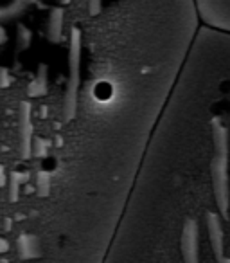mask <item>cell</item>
I'll return each mask as SVG.
<instances>
[{
	"label": "cell",
	"instance_id": "1",
	"mask_svg": "<svg viewBox=\"0 0 230 263\" xmlns=\"http://www.w3.org/2000/svg\"><path fill=\"white\" fill-rule=\"evenodd\" d=\"M212 132V148L214 155L211 161V179L212 191H214L216 205L223 218H228L230 213V173H228V130L219 117L211 121Z\"/></svg>",
	"mask_w": 230,
	"mask_h": 263
},
{
	"label": "cell",
	"instance_id": "2",
	"mask_svg": "<svg viewBox=\"0 0 230 263\" xmlns=\"http://www.w3.org/2000/svg\"><path fill=\"white\" fill-rule=\"evenodd\" d=\"M81 85V31L70 29L69 38V80H67L65 98H63V121L70 123L77 114V98Z\"/></svg>",
	"mask_w": 230,
	"mask_h": 263
},
{
	"label": "cell",
	"instance_id": "3",
	"mask_svg": "<svg viewBox=\"0 0 230 263\" xmlns=\"http://www.w3.org/2000/svg\"><path fill=\"white\" fill-rule=\"evenodd\" d=\"M183 263H200V229L194 218H187L182 227L180 236Z\"/></svg>",
	"mask_w": 230,
	"mask_h": 263
},
{
	"label": "cell",
	"instance_id": "4",
	"mask_svg": "<svg viewBox=\"0 0 230 263\" xmlns=\"http://www.w3.org/2000/svg\"><path fill=\"white\" fill-rule=\"evenodd\" d=\"M20 157L29 161L33 157V119H31V103H20Z\"/></svg>",
	"mask_w": 230,
	"mask_h": 263
},
{
	"label": "cell",
	"instance_id": "5",
	"mask_svg": "<svg viewBox=\"0 0 230 263\" xmlns=\"http://www.w3.org/2000/svg\"><path fill=\"white\" fill-rule=\"evenodd\" d=\"M207 222V233H208V241H211L212 254H214L216 261L221 263L225 256V233H223V223H221V215L214 211H208L205 216Z\"/></svg>",
	"mask_w": 230,
	"mask_h": 263
},
{
	"label": "cell",
	"instance_id": "6",
	"mask_svg": "<svg viewBox=\"0 0 230 263\" xmlns=\"http://www.w3.org/2000/svg\"><path fill=\"white\" fill-rule=\"evenodd\" d=\"M16 251L22 259H36L44 254L40 240L34 234H20L16 240Z\"/></svg>",
	"mask_w": 230,
	"mask_h": 263
},
{
	"label": "cell",
	"instance_id": "7",
	"mask_svg": "<svg viewBox=\"0 0 230 263\" xmlns=\"http://www.w3.org/2000/svg\"><path fill=\"white\" fill-rule=\"evenodd\" d=\"M49 90V67L40 63L36 70V78L27 85V96L29 98H41Z\"/></svg>",
	"mask_w": 230,
	"mask_h": 263
},
{
	"label": "cell",
	"instance_id": "8",
	"mask_svg": "<svg viewBox=\"0 0 230 263\" xmlns=\"http://www.w3.org/2000/svg\"><path fill=\"white\" fill-rule=\"evenodd\" d=\"M63 22H65V11L63 8H52L49 15V29L47 36L51 44H59L63 36Z\"/></svg>",
	"mask_w": 230,
	"mask_h": 263
},
{
	"label": "cell",
	"instance_id": "9",
	"mask_svg": "<svg viewBox=\"0 0 230 263\" xmlns=\"http://www.w3.org/2000/svg\"><path fill=\"white\" fill-rule=\"evenodd\" d=\"M29 172H11L9 173V182H8V198L9 202H18L20 186L29 182Z\"/></svg>",
	"mask_w": 230,
	"mask_h": 263
},
{
	"label": "cell",
	"instance_id": "10",
	"mask_svg": "<svg viewBox=\"0 0 230 263\" xmlns=\"http://www.w3.org/2000/svg\"><path fill=\"white\" fill-rule=\"evenodd\" d=\"M36 193H38V197H49V195H51V173L38 172V175H36Z\"/></svg>",
	"mask_w": 230,
	"mask_h": 263
},
{
	"label": "cell",
	"instance_id": "11",
	"mask_svg": "<svg viewBox=\"0 0 230 263\" xmlns=\"http://www.w3.org/2000/svg\"><path fill=\"white\" fill-rule=\"evenodd\" d=\"M33 42V33L27 29L24 24H18V31H16V44H18V51H27Z\"/></svg>",
	"mask_w": 230,
	"mask_h": 263
},
{
	"label": "cell",
	"instance_id": "12",
	"mask_svg": "<svg viewBox=\"0 0 230 263\" xmlns=\"http://www.w3.org/2000/svg\"><path fill=\"white\" fill-rule=\"evenodd\" d=\"M47 155V144L40 137H34L33 141V157H45Z\"/></svg>",
	"mask_w": 230,
	"mask_h": 263
},
{
	"label": "cell",
	"instance_id": "13",
	"mask_svg": "<svg viewBox=\"0 0 230 263\" xmlns=\"http://www.w3.org/2000/svg\"><path fill=\"white\" fill-rule=\"evenodd\" d=\"M11 85V76H9V70L8 69H0V88H8Z\"/></svg>",
	"mask_w": 230,
	"mask_h": 263
},
{
	"label": "cell",
	"instance_id": "14",
	"mask_svg": "<svg viewBox=\"0 0 230 263\" xmlns=\"http://www.w3.org/2000/svg\"><path fill=\"white\" fill-rule=\"evenodd\" d=\"M8 182H9V177L6 175V170H4V166L0 164V187L8 186Z\"/></svg>",
	"mask_w": 230,
	"mask_h": 263
},
{
	"label": "cell",
	"instance_id": "15",
	"mask_svg": "<svg viewBox=\"0 0 230 263\" xmlns=\"http://www.w3.org/2000/svg\"><path fill=\"white\" fill-rule=\"evenodd\" d=\"M88 11L90 15H97L101 11V2H88Z\"/></svg>",
	"mask_w": 230,
	"mask_h": 263
},
{
	"label": "cell",
	"instance_id": "16",
	"mask_svg": "<svg viewBox=\"0 0 230 263\" xmlns=\"http://www.w3.org/2000/svg\"><path fill=\"white\" fill-rule=\"evenodd\" d=\"M8 251H9V241L4 240V238H0V252L4 254V252H8Z\"/></svg>",
	"mask_w": 230,
	"mask_h": 263
},
{
	"label": "cell",
	"instance_id": "17",
	"mask_svg": "<svg viewBox=\"0 0 230 263\" xmlns=\"http://www.w3.org/2000/svg\"><path fill=\"white\" fill-rule=\"evenodd\" d=\"M11 223H13V220L8 218V216H6V218L2 220V227H4L6 233H9V231H11Z\"/></svg>",
	"mask_w": 230,
	"mask_h": 263
},
{
	"label": "cell",
	"instance_id": "18",
	"mask_svg": "<svg viewBox=\"0 0 230 263\" xmlns=\"http://www.w3.org/2000/svg\"><path fill=\"white\" fill-rule=\"evenodd\" d=\"M6 40H8V34H6V29L2 26H0V45L6 44Z\"/></svg>",
	"mask_w": 230,
	"mask_h": 263
},
{
	"label": "cell",
	"instance_id": "19",
	"mask_svg": "<svg viewBox=\"0 0 230 263\" xmlns=\"http://www.w3.org/2000/svg\"><path fill=\"white\" fill-rule=\"evenodd\" d=\"M0 263H9V259L8 258H2V259H0Z\"/></svg>",
	"mask_w": 230,
	"mask_h": 263
},
{
	"label": "cell",
	"instance_id": "20",
	"mask_svg": "<svg viewBox=\"0 0 230 263\" xmlns=\"http://www.w3.org/2000/svg\"><path fill=\"white\" fill-rule=\"evenodd\" d=\"M221 263H230V258H225V259H223Z\"/></svg>",
	"mask_w": 230,
	"mask_h": 263
},
{
	"label": "cell",
	"instance_id": "21",
	"mask_svg": "<svg viewBox=\"0 0 230 263\" xmlns=\"http://www.w3.org/2000/svg\"><path fill=\"white\" fill-rule=\"evenodd\" d=\"M0 223H2V216H0Z\"/></svg>",
	"mask_w": 230,
	"mask_h": 263
}]
</instances>
